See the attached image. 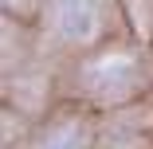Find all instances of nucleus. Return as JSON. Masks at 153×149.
Instances as JSON below:
<instances>
[{
	"label": "nucleus",
	"mask_w": 153,
	"mask_h": 149,
	"mask_svg": "<svg viewBox=\"0 0 153 149\" xmlns=\"http://www.w3.org/2000/svg\"><path fill=\"white\" fill-rule=\"evenodd\" d=\"M86 145V126L82 122H55V126H47L43 133H39V141H36V149H82Z\"/></svg>",
	"instance_id": "obj_3"
},
{
	"label": "nucleus",
	"mask_w": 153,
	"mask_h": 149,
	"mask_svg": "<svg viewBox=\"0 0 153 149\" xmlns=\"http://www.w3.org/2000/svg\"><path fill=\"white\" fill-rule=\"evenodd\" d=\"M47 24L67 43H94L102 32V0H47Z\"/></svg>",
	"instance_id": "obj_1"
},
{
	"label": "nucleus",
	"mask_w": 153,
	"mask_h": 149,
	"mask_svg": "<svg viewBox=\"0 0 153 149\" xmlns=\"http://www.w3.org/2000/svg\"><path fill=\"white\" fill-rule=\"evenodd\" d=\"M114 149H134V145H114Z\"/></svg>",
	"instance_id": "obj_4"
},
{
	"label": "nucleus",
	"mask_w": 153,
	"mask_h": 149,
	"mask_svg": "<svg viewBox=\"0 0 153 149\" xmlns=\"http://www.w3.org/2000/svg\"><path fill=\"white\" fill-rule=\"evenodd\" d=\"M134 79H137V67H134V59L122 55V51H110V55L94 59V63L86 67V82L94 86L98 94H110V98L126 94L134 86Z\"/></svg>",
	"instance_id": "obj_2"
}]
</instances>
